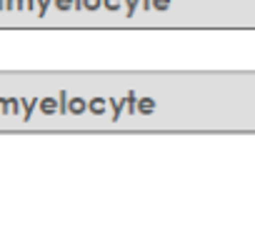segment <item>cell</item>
I'll return each mask as SVG.
<instances>
[{"mask_svg": "<svg viewBox=\"0 0 255 230\" xmlns=\"http://www.w3.org/2000/svg\"><path fill=\"white\" fill-rule=\"evenodd\" d=\"M255 28V0H0V30L178 33Z\"/></svg>", "mask_w": 255, "mask_h": 230, "instance_id": "cell-2", "label": "cell"}, {"mask_svg": "<svg viewBox=\"0 0 255 230\" xmlns=\"http://www.w3.org/2000/svg\"><path fill=\"white\" fill-rule=\"evenodd\" d=\"M255 130V73L0 70V135Z\"/></svg>", "mask_w": 255, "mask_h": 230, "instance_id": "cell-1", "label": "cell"}]
</instances>
